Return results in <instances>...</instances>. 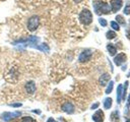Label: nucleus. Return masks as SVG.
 <instances>
[{"mask_svg": "<svg viewBox=\"0 0 130 122\" xmlns=\"http://www.w3.org/2000/svg\"><path fill=\"white\" fill-rule=\"evenodd\" d=\"M93 8L96 14H108L111 12V6L103 1H94L93 2Z\"/></svg>", "mask_w": 130, "mask_h": 122, "instance_id": "1", "label": "nucleus"}, {"mask_svg": "<svg viewBox=\"0 0 130 122\" xmlns=\"http://www.w3.org/2000/svg\"><path fill=\"white\" fill-rule=\"evenodd\" d=\"M79 20L82 24H85V25L90 24L92 21V13L88 9L84 8L83 10H81V12L79 14Z\"/></svg>", "mask_w": 130, "mask_h": 122, "instance_id": "2", "label": "nucleus"}, {"mask_svg": "<svg viewBox=\"0 0 130 122\" xmlns=\"http://www.w3.org/2000/svg\"><path fill=\"white\" fill-rule=\"evenodd\" d=\"M39 24H40V17H39L38 15H32V16H30V17L28 18V20H27V23H26L27 28H28V30H30V32H35V30L39 27Z\"/></svg>", "mask_w": 130, "mask_h": 122, "instance_id": "3", "label": "nucleus"}, {"mask_svg": "<svg viewBox=\"0 0 130 122\" xmlns=\"http://www.w3.org/2000/svg\"><path fill=\"white\" fill-rule=\"evenodd\" d=\"M91 50L90 49H85V50H83L81 53H80V55H79V61L81 62V63H84V62H87L89 59H90V57H91Z\"/></svg>", "mask_w": 130, "mask_h": 122, "instance_id": "4", "label": "nucleus"}, {"mask_svg": "<svg viewBox=\"0 0 130 122\" xmlns=\"http://www.w3.org/2000/svg\"><path fill=\"white\" fill-rule=\"evenodd\" d=\"M20 112H13V113H10V112H5L1 115V118L3 121H10L14 118H17L20 116Z\"/></svg>", "mask_w": 130, "mask_h": 122, "instance_id": "5", "label": "nucleus"}, {"mask_svg": "<svg viewBox=\"0 0 130 122\" xmlns=\"http://www.w3.org/2000/svg\"><path fill=\"white\" fill-rule=\"evenodd\" d=\"M122 7V0H111V10L118 12Z\"/></svg>", "mask_w": 130, "mask_h": 122, "instance_id": "6", "label": "nucleus"}, {"mask_svg": "<svg viewBox=\"0 0 130 122\" xmlns=\"http://www.w3.org/2000/svg\"><path fill=\"white\" fill-rule=\"evenodd\" d=\"M126 61V55L124 54V53H120V54H118L115 58H114V62H115V64L116 65H118V66H120L123 62H125Z\"/></svg>", "mask_w": 130, "mask_h": 122, "instance_id": "7", "label": "nucleus"}, {"mask_svg": "<svg viewBox=\"0 0 130 122\" xmlns=\"http://www.w3.org/2000/svg\"><path fill=\"white\" fill-rule=\"evenodd\" d=\"M62 110H63L65 113H67V114H72V113L74 112V106H73L71 103L67 102V103L63 104V106H62Z\"/></svg>", "mask_w": 130, "mask_h": 122, "instance_id": "8", "label": "nucleus"}, {"mask_svg": "<svg viewBox=\"0 0 130 122\" xmlns=\"http://www.w3.org/2000/svg\"><path fill=\"white\" fill-rule=\"evenodd\" d=\"M92 120L94 122H103L104 121V113L102 110H98L93 115H92Z\"/></svg>", "mask_w": 130, "mask_h": 122, "instance_id": "9", "label": "nucleus"}, {"mask_svg": "<svg viewBox=\"0 0 130 122\" xmlns=\"http://www.w3.org/2000/svg\"><path fill=\"white\" fill-rule=\"evenodd\" d=\"M24 87H25V90H26L28 94H34L35 90H36V84H35V82H34L32 80L27 81V82L25 83Z\"/></svg>", "mask_w": 130, "mask_h": 122, "instance_id": "10", "label": "nucleus"}, {"mask_svg": "<svg viewBox=\"0 0 130 122\" xmlns=\"http://www.w3.org/2000/svg\"><path fill=\"white\" fill-rule=\"evenodd\" d=\"M108 81H110V74H108V73H104L99 78V82L102 86H105L108 83Z\"/></svg>", "mask_w": 130, "mask_h": 122, "instance_id": "11", "label": "nucleus"}, {"mask_svg": "<svg viewBox=\"0 0 130 122\" xmlns=\"http://www.w3.org/2000/svg\"><path fill=\"white\" fill-rule=\"evenodd\" d=\"M107 49H108V52L110 53L111 56H115V55H116V53H117V49H116V47H115L114 45H112V44H108V45H107Z\"/></svg>", "mask_w": 130, "mask_h": 122, "instance_id": "12", "label": "nucleus"}, {"mask_svg": "<svg viewBox=\"0 0 130 122\" xmlns=\"http://www.w3.org/2000/svg\"><path fill=\"white\" fill-rule=\"evenodd\" d=\"M122 93H123V85H122V84H119L118 87H117V102H118V103L121 102Z\"/></svg>", "mask_w": 130, "mask_h": 122, "instance_id": "13", "label": "nucleus"}, {"mask_svg": "<svg viewBox=\"0 0 130 122\" xmlns=\"http://www.w3.org/2000/svg\"><path fill=\"white\" fill-rule=\"evenodd\" d=\"M111 106H112V99L111 98H106L105 99V101H104V107H105V109H110L111 108Z\"/></svg>", "mask_w": 130, "mask_h": 122, "instance_id": "14", "label": "nucleus"}, {"mask_svg": "<svg viewBox=\"0 0 130 122\" xmlns=\"http://www.w3.org/2000/svg\"><path fill=\"white\" fill-rule=\"evenodd\" d=\"M106 37H107V39L112 40V39H114V38L116 37V33L113 32V30H108L107 34H106Z\"/></svg>", "mask_w": 130, "mask_h": 122, "instance_id": "15", "label": "nucleus"}, {"mask_svg": "<svg viewBox=\"0 0 130 122\" xmlns=\"http://www.w3.org/2000/svg\"><path fill=\"white\" fill-rule=\"evenodd\" d=\"M113 86H114V81H110L109 84H108V87H107V89H106V94H107V95L112 93V90H113Z\"/></svg>", "mask_w": 130, "mask_h": 122, "instance_id": "16", "label": "nucleus"}, {"mask_svg": "<svg viewBox=\"0 0 130 122\" xmlns=\"http://www.w3.org/2000/svg\"><path fill=\"white\" fill-rule=\"evenodd\" d=\"M111 26H112V28L115 29V30H119V29H120V26H119V24H118L117 21H111Z\"/></svg>", "mask_w": 130, "mask_h": 122, "instance_id": "17", "label": "nucleus"}, {"mask_svg": "<svg viewBox=\"0 0 130 122\" xmlns=\"http://www.w3.org/2000/svg\"><path fill=\"white\" fill-rule=\"evenodd\" d=\"M116 20H117L120 24H125V19H124L121 15H117V16H116Z\"/></svg>", "mask_w": 130, "mask_h": 122, "instance_id": "18", "label": "nucleus"}, {"mask_svg": "<svg viewBox=\"0 0 130 122\" xmlns=\"http://www.w3.org/2000/svg\"><path fill=\"white\" fill-rule=\"evenodd\" d=\"M20 122H36V120H34L31 117H23Z\"/></svg>", "mask_w": 130, "mask_h": 122, "instance_id": "19", "label": "nucleus"}, {"mask_svg": "<svg viewBox=\"0 0 130 122\" xmlns=\"http://www.w3.org/2000/svg\"><path fill=\"white\" fill-rule=\"evenodd\" d=\"M99 22H100V24L102 26H106L107 25V20L104 19V18H99Z\"/></svg>", "mask_w": 130, "mask_h": 122, "instance_id": "20", "label": "nucleus"}, {"mask_svg": "<svg viewBox=\"0 0 130 122\" xmlns=\"http://www.w3.org/2000/svg\"><path fill=\"white\" fill-rule=\"evenodd\" d=\"M124 13L127 14V15L130 14V5H129V4L125 6V8H124Z\"/></svg>", "mask_w": 130, "mask_h": 122, "instance_id": "21", "label": "nucleus"}, {"mask_svg": "<svg viewBox=\"0 0 130 122\" xmlns=\"http://www.w3.org/2000/svg\"><path fill=\"white\" fill-rule=\"evenodd\" d=\"M9 106H11V107H21V104L20 103H15V104H10Z\"/></svg>", "mask_w": 130, "mask_h": 122, "instance_id": "22", "label": "nucleus"}, {"mask_svg": "<svg viewBox=\"0 0 130 122\" xmlns=\"http://www.w3.org/2000/svg\"><path fill=\"white\" fill-rule=\"evenodd\" d=\"M99 106H100V104H99V103H94V104L91 106V109H96Z\"/></svg>", "mask_w": 130, "mask_h": 122, "instance_id": "23", "label": "nucleus"}, {"mask_svg": "<svg viewBox=\"0 0 130 122\" xmlns=\"http://www.w3.org/2000/svg\"><path fill=\"white\" fill-rule=\"evenodd\" d=\"M47 122H56V121H55V120H54V119H53V118H49V119H48V121H47Z\"/></svg>", "mask_w": 130, "mask_h": 122, "instance_id": "24", "label": "nucleus"}, {"mask_svg": "<svg viewBox=\"0 0 130 122\" xmlns=\"http://www.w3.org/2000/svg\"><path fill=\"white\" fill-rule=\"evenodd\" d=\"M127 36H128V38H130V29L127 30Z\"/></svg>", "mask_w": 130, "mask_h": 122, "instance_id": "25", "label": "nucleus"}, {"mask_svg": "<svg viewBox=\"0 0 130 122\" xmlns=\"http://www.w3.org/2000/svg\"><path fill=\"white\" fill-rule=\"evenodd\" d=\"M73 1H74L75 3H79V2H81L82 0H73Z\"/></svg>", "mask_w": 130, "mask_h": 122, "instance_id": "26", "label": "nucleus"}, {"mask_svg": "<svg viewBox=\"0 0 130 122\" xmlns=\"http://www.w3.org/2000/svg\"><path fill=\"white\" fill-rule=\"evenodd\" d=\"M126 122H130V120H127V121H126Z\"/></svg>", "mask_w": 130, "mask_h": 122, "instance_id": "27", "label": "nucleus"}]
</instances>
